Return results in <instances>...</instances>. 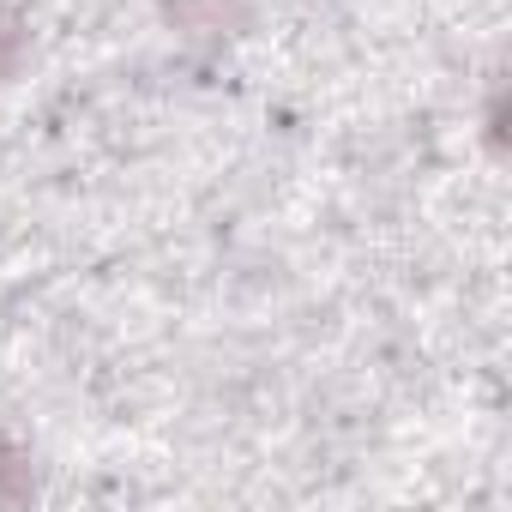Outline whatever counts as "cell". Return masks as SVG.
<instances>
[{"instance_id":"obj_1","label":"cell","mask_w":512,"mask_h":512,"mask_svg":"<svg viewBox=\"0 0 512 512\" xmlns=\"http://www.w3.org/2000/svg\"><path fill=\"white\" fill-rule=\"evenodd\" d=\"M181 43H229L253 25V0H157Z\"/></svg>"},{"instance_id":"obj_2","label":"cell","mask_w":512,"mask_h":512,"mask_svg":"<svg viewBox=\"0 0 512 512\" xmlns=\"http://www.w3.org/2000/svg\"><path fill=\"white\" fill-rule=\"evenodd\" d=\"M37 494V464L31 452L13 440V434H0V506H25Z\"/></svg>"},{"instance_id":"obj_3","label":"cell","mask_w":512,"mask_h":512,"mask_svg":"<svg viewBox=\"0 0 512 512\" xmlns=\"http://www.w3.org/2000/svg\"><path fill=\"white\" fill-rule=\"evenodd\" d=\"M31 61V13L0 0V85H13Z\"/></svg>"}]
</instances>
